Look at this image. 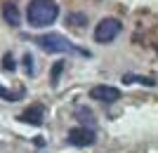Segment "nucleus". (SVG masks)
I'll return each instance as SVG.
<instances>
[{
	"instance_id": "13",
	"label": "nucleus",
	"mask_w": 158,
	"mask_h": 153,
	"mask_svg": "<svg viewBox=\"0 0 158 153\" xmlns=\"http://www.w3.org/2000/svg\"><path fill=\"white\" fill-rule=\"evenodd\" d=\"M156 52H158V42H156Z\"/></svg>"
},
{
	"instance_id": "9",
	"label": "nucleus",
	"mask_w": 158,
	"mask_h": 153,
	"mask_svg": "<svg viewBox=\"0 0 158 153\" xmlns=\"http://www.w3.org/2000/svg\"><path fill=\"white\" fill-rule=\"evenodd\" d=\"M85 21H87L85 14H78V12L69 14V26H85Z\"/></svg>"
},
{
	"instance_id": "8",
	"label": "nucleus",
	"mask_w": 158,
	"mask_h": 153,
	"mask_svg": "<svg viewBox=\"0 0 158 153\" xmlns=\"http://www.w3.org/2000/svg\"><path fill=\"white\" fill-rule=\"evenodd\" d=\"M24 97V92H10L5 87H0V99H7V101H19Z\"/></svg>"
},
{
	"instance_id": "11",
	"label": "nucleus",
	"mask_w": 158,
	"mask_h": 153,
	"mask_svg": "<svg viewBox=\"0 0 158 153\" xmlns=\"http://www.w3.org/2000/svg\"><path fill=\"white\" fill-rule=\"evenodd\" d=\"M64 71V61H57L52 68V83H57V78H59V73Z\"/></svg>"
},
{
	"instance_id": "2",
	"label": "nucleus",
	"mask_w": 158,
	"mask_h": 153,
	"mask_svg": "<svg viewBox=\"0 0 158 153\" xmlns=\"http://www.w3.org/2000/svg\"><path fill=\"white\" fill-rule=\"evenodd\" d=\"M38 45L45 50V52H52V54H71V52H78V47L73 45L69 38H64L61 33H45L38 38Z\"/></svg>"
},
{
	"instance_id": "7",
	"label": "nucleus",
	"mask_w": 158,
	"mask_h": 153,
	"mask_svg": "<svg viewBox=\"0 0 158 153\" xmlns=\"http://www.w3.org/2000/svg\"><path fill=\"white\" fill-rule=\"evenodd\" d=\"M2 19H5V24H10V26H19V21H21L19 7L14 5V2H5V5H2Z\"/></svg>"
},
{
	"instance_id": "1",
	"label": "nucleus",
	"mask_w": 158,
	"mask_h": 153,
	"mask_svg": "<svg viewBox=\"0 0 158 153\" xmlns=\"http://www.w3.org/2000/svg\"><path fill=\"white\" fill-rule=\"evenodd\" d=\"M59 17V5L54 0H31L26 5V21L33 28L52 26Z\"/></svg>"
},
{
	"instance_id": "5",
	"label": "nucleus",
	"mask_w": 158,
	"mask_h": 153,
	"mask_svg": "<svg viewBox=\"0 0 158 153\" xmlns=\"http://www.w3.org/2000/svg\"><path fill=\"white\" fill-rule=\"evenodd\" d=\"M90 97L99 104H113V101L120 99V90L113 85H97L90 90Z\"/></svg>"
},
{
	"instance_id": "12",
	"label": "nucleus",
	"mask_w": 158,
	"mask_h": 153,
	"mask_svg": "<svg viewBox=\"0 0 158 153\" xmlns=\"http://www.w3.org/2000/svg\"><path fill=\"white\" fill-rule=\"evenodd\" d=\"M24 64H26L28 75H33V59H31V54H24Z\"/></svg>"
},
{
	"instance_id": "4",
	"label": "nucleus",
	"mask_w": 158,
	"mask_h": 153,
	"mask_svg": "<svg viewBox=\"0 0 158 153\" xmlns=\"http://www.w3.org/2000/svg\"><path fill=\"white\" fill-rule=\"evenodd\" d=\"M66 141L71 144V146H78V148H85V146H92L94 141H97V132H94L92 127H73V130H69V134H66Z\"/></svg>"
},
{
	"instance_id": "6",
	"label": "nucleus",
	"mask_w": 158,
	"mask_h": 153,
	"mask_svg": "<svg viewBox=\"0 0 158 153\" xmlns=\"http://www.w3.org/2000/svg\"><path fill=\"white\" fill-rule=\"evenodd\" d=\"M45 115H47V108L43 104H31V106L19 115L21 123H26V125H43L45 123Z\"/></svg>"
},
{
	"instance_id": "3",
	"label": "nucleus",
	"mask_w": 158,
	"mask_h": 153,
	"mask_svg": "<svg viewBox=\"0 0 158 153\" xmlns=\"http://www.w3.org/2000/svg\"><path fill=\"white\" fill-rule=\"evenodd\" d=\"M120 31H123V24H120L118 19H113V17H106V19H102L97 24V28H94V42L109 45V42H113V40L118 38Z\"/></svg>"
},
{
	"instance_id": "10",
	"label": "nucleus",
	"mask_w": 158,
	"mask_h": 153,
	"mask_svg": "<svg viewBox=\"0 0 158 153\" xmlns=\"http://www.w3.org/2000/svg\"><path fill=\"white\" fill-rule=\"evenodd\" d=\"M2 68H7V71H14V59H12V54H10V52L2 57Z\"/></svg>"
}]
</instances>
